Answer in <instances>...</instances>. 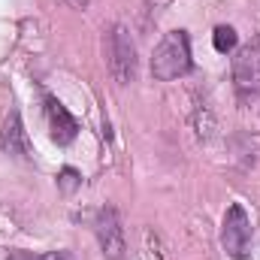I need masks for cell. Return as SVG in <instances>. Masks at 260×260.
I'll return each instance as SVG.
<instances>
[{
	"mask_svg": "<svg viewBox=\"0 0 260 260\" xmlns=\"http://www.w3.org/2000/svg\"><path fill=\"white\" fill-rule=\"evenodd\" d=\"M188 73H191V37L185 30H170L151 55V76L157 82H173Z\"/></svg>",
	"mask_w": 260,
	"mask_h": 260,
	"instance_id": "obj_1",
	"label": "cell"
},
{
	"mask_svg": "<svg viewBox=\"0 0 260 260\" xmlns=\"http://www.w3.org/2000/svg\"><path fill=\"white\" fill-rule=\"evenodd\" d=\"M106 64L118 85H130L136 79V46L124 24H115L106 37Z\"/></svg>",
	"mask_w": 260,
	"mask_h": 260,
	"instance_id": "obj_2",
	"label": "cell"
},
{
	"mask_svg": "<svg viewBox=\"0 0 260 260\" xmlns=\"http://www.w3.org/2000/svg\"><path fill=\"white\" fill-rule=\"evenodd\" d=\"M221 242H224V251L236 260H242L248 254V248H251V218H248V212L239 203H233L227 209V215H224Z\"/></svg>",
	"mask_w": 260,
	"mask_h": 260,
	"instance_id": "obj_3",
	"label": "cell"
},
{
	"mask_svg": "<svg viewBox=\"0 0 260 260\" xmlns=\"http://www.w3.org/2000/svg\"><path fill=\"white\" fill-rule=\"evenodd\" d=\"M233 85L242 97L260 94V34L248 40L233 58Z\"/></svg>",
	"mask_w": 260,
	"mask_h": 260,
	"instance_id": "obj_4",
	"label": "cell"
},
{
	"mask_svg": "<svg viewBox=\"0 0 260 260\" xmlns=\"http://www.w3.org/2000/svg\"><path fill=\"white\" fill-rule=\"evenodd\" d=\"M94 233L100 242V251L106 260H127V248H124V230L118 221V212L112 206H103L94 218Z\"/></svg>",
	"mask_w": 260,
	"mask_h": 260,
	"instance_id": "obj_5",
	"label": "cell"
},
{
	"mask_svg": "<svg viewBox=\"0 0 260 260\" xmlns=\"http://www.w3.org/2000/svg\"><path fill=\"white\" fill-rule=\"evenodd\" d=\"M46 121H49V136L58 145H70L79 133V121L67 112V106L55 97H46Z\"/></svg>",
	"mask_w": 260,
	"mask_h": 260,
	"instance_id": "obj_6",
	"label": "cell"
},
{
	"mask_svg": "<svg viewBox=\"0 0 260 260\" xmlns=\"http://www.w3.org/2000/svg\"><path fill=\"white\" fill-rule=\"evenodd\" d=\"M0 145L12 157H30V139H27V130L21 124V115L18 112H9L6 115L3 130H0Z\"/></svg>",
	"mask_w": 260,
	"mask_h": 260,
	"instance_id": "obj_7",
	"label": "cell"
},
{
	"mask_svg": "<svg viewBox=\"0 0 260 260\" xmlns=\"http://www.w3.org/2000/svg\"><path fill=\"white\" fill-rule=\"evenodd\" d=\"M212 43H215V49H218L221 55H227V52H233V49H236L239 37H236V30H233L230 24H218V27H215V34H212Z\"/></svg>",
	"mask_w": 260,
	"mask_h": 260,
	"instance_id": "obj_8",
	"label": "cell"
},
{
	"mask_svg": "<svg viewBox=\"0 0 260 260\" xmlns=\"http://www.w3.org/2000/svg\"><path fill=\"white\" fill-rule=\"evenodd\" d=\"M6 260H73L70 251H21V248H15V251H9Z\"/></svg>",
	"mask_w": 260,
	"mask_h": 260,
	"instance_id": "obj_9",
	"label": "cell"
},
{
	"mask_svg": "<svg viewBox=\"0 0 260 260\" xmlns=\"http://www.w3.org/2000/svg\"><path fill=\"white\" fill-rule=\"evenodd\" d=\"M58 182H61V188H64V191H73V188L79 185V173H76V170H64Z\"/></svg>",
	"mask_w": 260,
	"mask_h": 260,
	"instance_id": "obj_10",
	"label": "cell"
},
{
	"mask_svg": "<svg viewBox=\"0 0 260 260\" xmlns=\"http://www.w3.org/2000/svg\"><path fill=\"white\" fill-rule=\"evenodd\" d=\"M70 3H73V6H79V9H85V6H88V0H70Z\"/></svg>",
	"mask_w": 260,
	"mask_h": 260,
	"instance_id": "obj_11",
	"label": "cell"
}]
</instances>
